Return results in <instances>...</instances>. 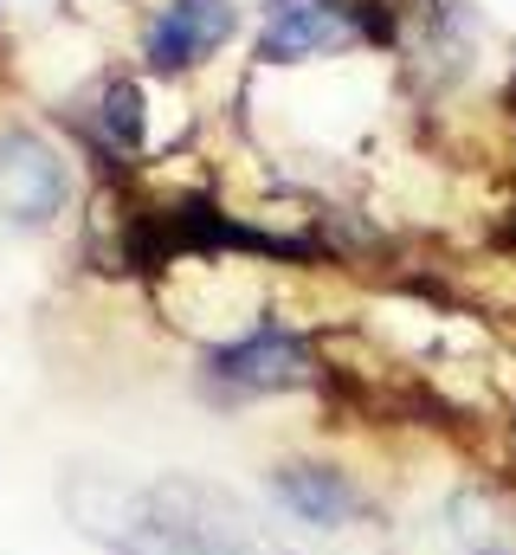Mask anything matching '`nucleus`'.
<instances>
[{"instance_id": "6e6552de", "label": "nucleus", "mask_w": 516, "mask_h": 555, "mask_svg": "<svg viewBox=\"0 0 516 555\" xmlns=\"http://www.w3.org/2000/svg\"><path fill=\"white\" fill-rule=\"evenodd\" d=\"M98 130L111 137V149H136L142 142V91L129 85V78H117L111 91H104V111H98Z\"/></svg>"}, {"instance_id": "f257e3e1", "label": "nucleus", "mask_w": 516, "mask_h": 555, "mask_svg": "<svg viewBox=\"0 0 516 555\" xmlns=\"http://www.w3.org/2000/svg\"><path fill=\"white\" fill-rule=\"evenodd\" d=\"M59 498L65 517L111 555H271L253 517L201 478L129 485L111 472H72Z\"/></svg>"}, {"instance_id": "f03ea898", "label": "nucleus", "mask_w": 516, "mask_h": 555, "mask_svg": "<svg viewBox=\"0 0 516 555\" xmlns=\"http://www.w3.org/2000/svg\"><path fill=\"white\" fill-rule=\"evenodd\" d=\"M65 207V162L39 137H0V220L46 227Z\"/></svg>"}, {"instance_id": "423d86ee", "label": "nucleus", "mask_w": 516, "mask_h": 555, "mask_svg": "<svg viewBox=\"0 0 516 555\" xmlns=\"http://www.w3.org/2000/svg\"><path fill=\"white\" fill-rule=\"evenodd\" d=\"M446 530L465 555H516V498L498 485H472L446 504Z\"/></svg>"}, {"instance_id": "39448f33", "label": "nucleus", "mask_w": 516, "mask_h": 555, "mask_svg": "<svg viewBox=\"0 0 516 555\" xmlns=\"http://www.w3.org/2000/svg\"><path fill=\"white\" fill-rule=\"evenodd\" d=\"M343 39H349V7H336V0H278L271 20H265L258 52L265 59H310V52L343 46Z\"/></svg>"}, {"instance_id": "7ed1b4c3", "label": "nucleus", "mask_w": 516, "mask_h": 555, "mask_svg": "<svg viewBox=\"0 0 516 555\" xmlns=\"http://www.w3.org/2000/svg\"><path fill=\"white\" fill-rule=\"evenodd\" d=\"M214 382L240 388V395H278V388H304L310 382V349L291 330H258L246 343L214 356Z\"/></svg>"}, {"instance_id": "20e7f679", "label": "nucleus", "mask_w": 516, "mask_h": 555, "mask_svg": "<svg viewBox=\"0 0 516 555\" xmlns=\"http://www.w3.org/2000/svg\"><path fill=\"white\" fill-rule=\"evenodd\" d=\"M227 33H233V7H227V0H175V7H162L155 26H149V59H155L162 72H181V65L207 59Z\"/></svg>"}, {"instance_id": "0eeeda50", "label": "nucleus", "mask_w": 516, "mask_h": 555, "mask_svg": "<svg viewBox=\"0 0 516 555\" xmlns=\"http://www.w3.org/2000/svg\"><path fill=\"white\" fill-rule=\"evenodd\" d=\"M271 491H278V504H284L291 517H304V524H317V530H336V524H349V517L362 511L356 485H349L343 472H330V465H284V472L271 478Z\"/></svg>"}]
</instances>
